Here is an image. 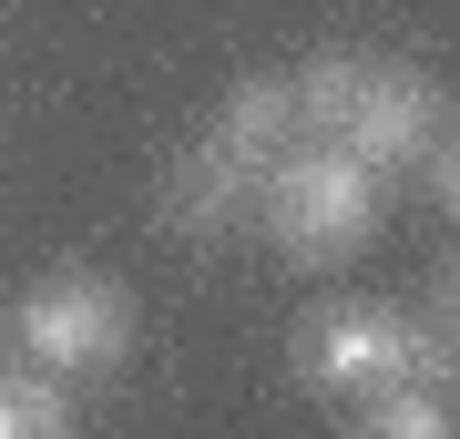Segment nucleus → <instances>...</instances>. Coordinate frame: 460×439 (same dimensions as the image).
<instances>
[{"label": "nucleus", "mask_w": 460, "mask_h": 439, "mask_svg": "<svg viewBox=\"0 0 460 439\" xmlns=\"http://www.w3.org/2000/svg\"><path fill=\"white\" fill-rule=\"evenodd\" d=\"M256 215H266V235H277L296 266H338V256H358L368 225H378V174L338 144V133H307V144H287L277 163H256Z\"/></svg>", "instance_id": "obj_1"}, {"label": "nucleus", "mask_w": 460, "mask_h": 439, "mask_svg": "<svg viewBox=\"0 0 460 439\" xmlns=\"http://www.w3.org/2000/svg\"><path fill=\"white\" fill-rule=\"evenodd\" d=\"M11 347L51 378H102L133 358V296L113 277H41L11 307Z\"/></svg>", "instance_id": "obj_2"}, {"label": "nucleus", "mask_w": 460, "mask_h": 439, "mask_svg": "<svg viewBox=\"0 0 460 439\" xmlns=\"http://www.w3.org/2000/svg\"><path fill=\"white\" fill-rule=\"evenodd\" d=\"M317 399H368L378 378H410V317L368 307V296H338V307L307 317V347H296Z\"/></svg>", "instance_id": "obj_3"}, {"label": "nucleus", "mask_w": 460, "mask_h": 439, "mask_svg": "<svg viewBox=\"0 0 460 439\" xmlns=\"http://www.w3.org/2000/svg\"><path fill=\"white\" fill-rule=\"evenodd\" d=\"M440 123H450V102H440V82H429L420 62H368L358 72V102H348V123H338V144L358 154L368 174H389V163H410Z\"/></svg>", "instance_id": "obj_4"}, {"label": "nucleus", "mask_w": 460, "mask_h": 439, "mask_svg": "<svg viewBox=\"0 0 460 439\" xmlns=\"http://www.w3.org/2000/svg\"><path fill=\"white\" fill-rule=\"evenodd\" d=\"M256 215V163H235L226 144H195L184 163H164V225L174 235H195V245H215V235H235Z\"/></svg>", "instance_id": "obj_5"}, {"label": "nucleus", "mask_w": 460, "mask_h": 439, "mask_svg": "<svg viewBox=\"0 0 460 439\" xmlns=\"http://www.w3.org/2000/svg\"><path fill=\"white\" fill-rule=\"evenodd\" d=\"M205 144H226L235 163H277L296 144V92H287V72H246L226 102H215V133Z\"/></svg>", "instance_id": "obj_6"}, {"label": "nucleus", "mask_w": 460, "mask_h": 439, "mask_svg": "<svg viewBox=\"0 0 460 439\" xmlns=\"http://www.w3.org/2000/svg\"><path fill=\"white\" fill-rule=\"evenodd\" d=\"M72 429H83L72 378H51V368H31L11 347V358H0V439H72Z\"/></svg>", "instance_id": "obj_7"}, {"label": "nucleus", "mask_w": 460, "mask_h": 439, "mask_svg": "<svg viewBox=\"0 0 460 439\" xmlns=\"http://www.w3.org/2000/svg\"><path fill=\"white\" fill-rule=\"evenodd\" d=\"M348 429H378V439H450V389H429V378H378L368 399H348Z\"/></svg>", "instance_id": "obj_8"}, {"label": "nucleus", "mask_w": 460, "mask_h": 439, "mask_svg": "<svg viewBox=\"0 0 460 439\" xmlns=\"http://www.w3.org/2000/svg\"><path fill=\"white\" fill-rule=\"evenodd\" d=\"M358 51H317V62H296L287 72V92H296V133H338L348 123V102H358Z\"/></svg>", "instance_id": "obj_9"}]
</instances>
